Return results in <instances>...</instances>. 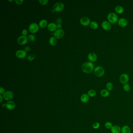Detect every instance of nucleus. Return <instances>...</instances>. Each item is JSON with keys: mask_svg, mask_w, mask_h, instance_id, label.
I'll return each instance as SVG.
<instances>
[{"mask_svg": "<svg viewBox=\"0 0 133 133\" xmlns=\"http://www.w3.org/2000/svg\"><path fill=\"white\" fill-rule=\"evenodd\" d=\"M94 69V64L91 62H87L84 63L81 66L82 70L86 73H91Z\"/></svg>", "mask_w": 133, "mask_h": 133, "instance_id": "obj_1", "label": "nucleus"}, {"mask_svg": "<svg viewBox=\"0 0 133 133\" xmlns=\"http://www.w3.org/2000/svg\"><path fill=\"white\" fill-rule=\"evenodd\" d=\"M107 18L108 21L111 24H116L118 21V18L117 15L114 13H111L108 14Z\"/></svg>", "mask_w": 133, "mask_h": 133, "instance_id": "obj_2", "label": "nucleus"}, {"mask_svg": "<svg viewBox=\"0 0 133 133\" xmlns=\"http://www.w3.org/2000/svg\"><path fill=\"white\" fill-rule=\"evenodd\" d=\"M94 73L98 77H102L105 74V70L101 66H97L95 67L94 70Z\"/></svg>", "mask_w": 133, "mask_h": 133, "instance_id": "obj_3", "label": "nucleus"}, {"mask_svg": "<svg viewBox=\"0 0 133 133\" xmlns=\"http://www.w3.org/2000/svg\"><path fill=\"white\" fill-rule=\"evenodd\" d=\"M120 81L121 84H127L129 81V75L126 73H123L120 76Z\"/></svg>", "mask_w": 133, "mask_h": 133, "instance_id": "obj_4", "label": "nucleus"}, {"mask_svg": "<svg viewBox=\"0 0 133 133\" xmlns=\"http://www.w3.org/2000/svg\"><path fill=\"white\" fill-rule=\"evenodd\" d=\"M39 26L38 24L33 23L30 24L29 26V30L32 33H35L38 31L39 29Z\"/></svg>", "mask_w": 133, "mask_h": 133, "instance_id": "obj_5", "label": "nucleus"}, {"mask_svg": "<svg viewBox=\"0 0 133 133\" xmlns=\"http://www.w3.org/2000/svg\"><path fill=\"white\" fill-rule=\"evenodd\" d=\"M64 34L63 30L62 29H58L54 32V36L55 38L57 39H60L63 38Z\"/></svg>", "mask_w": 133, "mask_h": 133, "instance_id": "obj_6", "label": "nucleus"}, {"mask_svg": "<svg viewBox=\"0 0 133 133\" xmlns=\"http://www.w3.org/2000/svg\"><path fill=\"white\" fill-rule=\"evenodd\" d=\"M64 4L60 2H57L56 4L54 6V9L55 12H60L64 9Z\"/></svg>", "mask_w": 133, "mask_h": 133, "instance_id": "obj_7", "label": "nucleus"}, {"mask_svg": "<svg viewBox=\"0 0 133 133\" xmlns=\"http://www.w3.org/2000/svg\"><path fill=\"white\" fill-rule=\"evenodd\" d=\"M28 42V37L26 36H20L17 39V42L19 45H24Z\"/></svg>", "mask_w": 133, "mask_h": 133, "instance_id": "obj_8", "label": "nucleus"}, {"mask_svg": "<svg viewBox=\"0 0 133 133\" xmlns=\"http://www.w3.org/2000/svg\"><path fill=\"white\" fill-rule=\"evenodd\" d=\"M91 20L87 17H83L80 20V23L82 26H87L91 24Z\"/></svg>", "mask_w": 133, "mask_h": 133, "instance_id": "obj_9", "label": "nucleus"}, {"mask_svg": "<svg viewBox=\"0 0 133 133\" xmlns=\"http://www.w3.org/2000/svg\"><path fill=\"white\" fill-rule=\"evenodd\" d=\"M102 27L104 30L108 31L111 30L112 26L108 21H104L102 23Z\"/></svg>", "mask_w": 133, "mask_h": 133, "instance_id": "obj_10", "label": "nucleus"}, {"mask_svg": "<svg viewBox=\"0 0 133 133\" xmlns=\"http://www.w3.org/2000/svg\"><path fill=\"white\" fill-rule=\"evenodd\" d=\"M27 55V52L24 50H19L16 52V56L18 58L24 59Z\"/></svg>", "mask_w": 133, "mask_h": 133, "instance_id": "obj_11", "label": "nucleus"}, {"mask_svg": "<svg viewBox=\"0 0 133 133\" xmlns=\"http://www.w3.org/2000/svg\"><path fill=\"white\" fill-rule=\"evenodd\" d=\"M3 97L5 100H10L13 97V93L11 91H8L4 94Z\"/></svg>", "mask_w": 133, "mask_h": 133, "instance_id": "obj_12", "label": "nucleus"}, {"mask_svg": "<svg viewBox=\"0 0 133 133\" xmlns=\"http://www.w3.org/2000/svg\"><path fill=\"white\" fill-rule=\"evenodd\" d=\"M117 23L119 26L121 27H125L128 24L127 20L123 18H121L118 20Z\"/></svg>", "mask_w": 133, "mask_h": 133, "instance_id": "obj_13", "label": "nucleus"}, {"mask_svg": "<svg viewBox=\"0 0 133 133\" xmlns=\"http://www.w3.org/2000/svg\"><path fill=\"white\" fill-rule=\"evenodd\" d=\"M88 59L91 62H94L97 60V56L94 53H90L88 55Z\"/></svg>", "mask_w": 133, "mask_h": 133, "instance_id": "obj_14", "label": "nucleus"}, {"mask_svg": "<svg viewBox=\"0 0 133 133\" xmlns=\"http://www.w3.org/2000/svg\"><path fill=\"white\" fill-rule=\"evenodd\" d=\"M121 128L118 125H115L113 126L111 129L112 133H120L121 132Z\"/></svg>", "mask_w": 133, "mask_h": 133, "instance_id": "obj_15", "label": "nucleus"}, {"mask_svg": "<svg viewBox=\"0 0 133 133\" xmlns=\"http://www.w3.org/2000/svg\"><path fill=\"white\" fill-rule=\"evenodd\" d=\"M47 29L51 32H55L57 30V25L54 23H50L47 26Z\"/></svg>", "mask_w": 133, "mask_h": 133, "instance_id": "obj_16", "label": "nucleus"}, {"mask_svg": "<svg viewBox=\"0 0 133 133\" xmlns=\"http://www.w3.org/2000/svg\"><path fill=\"white\" fill-rule=\"evenodd\" d=\"M6 107L9 110H12L15 107V104L13 101H9L6 103Z\"/></svg>", "mask_w": 133, "mask_h": 133, "instance_id": "obj_17", "label": "nucleus"}, {"mask_svg": "<svg viewBox=\"0 0 133 133\" xmlns=\"http://www.w3.org/2000/svg\"><path fill=\"white\" fill-rule=\"evenodd\" d=\"M90 100V96L87 94H83L81 96V100L82 102L84 103H87Z\"/></svg>", "mask_w": 133, "mask_h": 133, "instance_id": "obj_18", "label": "nucleus"}, {"mask_svg": "<svg viewBox=\"0 0 133 133\" xmlns=\"http://www.w3.org/2000/svg\"><path fill=\"white\" fill-rule=\"evenodd\" d=\"M100 95L102 97L104 98H106L108 97L110 95V91L107 89H103L102 90L100 93Z\"/></svg>", "mask_w": 133, "mask_h": 133, "instance_id": "obj_19", "label": "nucleus"}, {"mask_svg": "<svg viewBox=\"0 0 133 133\" xmlns=\"http://www.w3.org/2000/svg\"><path fill=\"white\" fill-rule=\"evenodd\" d=\"M121 133H131V129L127 125H124L121 128Z\"/></svg>", "mask_w": 133, "mask_h": 133, "instance_id": "obj_20", "label": "nucleus"}, {"mask_svg": "<svg viewBox=\"0 0 133 133\" xmlns=\"http://www.w3.org/2000/svg\"><path fill=\"white\" fill-rule=\"evenodd\" d=\"M115 10L116 13L118 14H121L124 12V9L122 6H117L115 7Z\"/></svg>", "mask_w": 133, "mask_h": 133, "instance_id": "obj_21", "label": "nucleus"}, {"mask_svg": "<svg viewBox=\"0 0 133 133\" xmlns=\"http://www.w3.org/2000/svg\"><path fill=\"white\" fill-rule=\"evenodd\" d=\"M49 43L51 46H54L56 45L57 44V40L56 38L54 37H51L50 38Z\"/></svg>", "mask_w": 133, "mask_h": 133, "instance_id": "obj_22", "label": "nucleus"}, {"mask_svg": "<svg viewBox=\"0 0 133 133\" xmlns=\"http://www.w3.org/2000/svg\"><path fill=\"white\" fill-rule=\"evenodd\" d=\"M47 24L48 23L47 20H42L39 21V26L41 28H44L47 26Z\"/></svg>", "mask_w": 133, "mask_h": 133, "instance_id": "obj_23", "label": "nucleus"}, {"mask_svg": "<svg viewBox=\"0 0 133 133\" xmlns=\"http://www.w3.org/2000/svg\"><path fill=\"white\" fill-rule=\"evenodd\" d=\"M90 27L93 29H97L99 27V25L97 23L94 21H91Z\"/></svg>", "mask_w": 133, "mask_h": 133, "instance_id": "obj_24", "label": "nucleus"}, {"mask_svg": "<svg viewBox=\"0 0 133 133\" xmlns=\"http://www.w3.org/2000/svg\"><path fill=\"white\" fill-rule=\"evenodd\" d=\"M96 91L94 90H90L87 93V94L89 95V96L91 97H94L96 95Z\"/></svg>", "mask_w": 133, "mask_h": 133, "instance_id": "obj_25", "label": "nucleus"}, {"mask_svg": "<svg viewBox=\"0 0 133 133\" xmlns=\"http://www.w3.org/2000/svg\"><path fill=\"white\" fill-rule=\"evenodd\" d=\"M107 90L108 91H111L114 88V85L111 82H108L106 84Z\"/></svg>", "mask_w": 133, "mask_h": 133, "instance_id": "obj_26", "label": "nucleus"}, {"mask_svg": "<svg viewBox=\"0 0 133 133\" xmlns=\"http://www.w3.org/2000/svg\"><path fill=\"white\" fill-rule=\"evenodd\" d=\"M112 126H113V125H112V123H111L109 121L106 122L105 124V127L107 129H108V130L111 129V128L112 127Z\"/></svg>", "mask_w": 133, "mask_h": 133, "instance_id": "obj_27", "label": "nucleus"}, {"mask_svg": "<svg viewBox=\"0 0 133 133\" xmlns=\"http://www.w3.org/2000/svg\"><path fill=\"white\" fill-rule=\"evenodd\" d=\"M123 89L125 91H129L131 89V87L129 84H126L123 85Z\"/></svg>", "mask_w": 133, "mask_h": 133, "instance_id": "obj_28", "label": "nucleus"}, {"mask_svg": "<svg viewBox=\"0 0 133 133\" xmlns=\"http://www.w3.org/2000/svg\"><path fill=\"white\" fill-rule=\"evenodd\" d=\"M28 39L30 42H34L36 40V37L34 35L30 34L28 36Z\"/></svg>", "mask_w": 133, "mask_h": 133, "instance_id": "obj_29", "label": "nucleus"}, {"mask_svg": "<svg viewBox=\"0 0 133 133\" xmlns=\"http://www.w3.org/2000/svg\"><path fill=\"white\" fill-rule=\"evenodd\" d=\"M100 124L98 122H95L93 124V127L94 129H98L100 127Z\"/></svg>", "mask_w": 133, "mask_h": 133, "instance_id": "obj_30", "label": "nucleus"}, {"mask_svg": "<svg viewBox=\"0 0 133 133\" xmlns=\"http://www.w3.org/2000/svg\"><path fill=\"white\" fill-rule=\"evenodd\" d=\"M35 58L34 55L31 54L29 55V56L27 57V59L30 61H31L32 60H33Z\"/></svg>", "mask_w": 133, "mask_h": 133, "instance_id": "obj_31", "label": "nucleus"}, {"mask_svg": "<svg viewBox=\"0 0 133 133\" xmlns=\"http://www.w3.org/2000/svg\"><path fill=\"white\" fill-rule=\"evenodd\" d=\"M39 2L42 5H45L48 3V0H39Z\"/></svg>", "mask_w": 133, "mask_h": 133, "instance_id": "obj_32", "label": "nucleus"}, {"mask_svg": "<svg viewBox=\"0 0 133 133\" xmlns=\"http://www.w3.org/2000/svg\"><path fill=\"white\" fill-rule=\"evenodd\" d=\"M15 2L16 4L18 5H21L24 2L23 0H15Z\"/></svg>", "mask_w": 133, "mask_h": 133, "instance_id": "obj_33", "label": "nucleus"}, {"mask_svg": "<svg viewBox=\"0 0 133 133\" xmlns=\"http://www.w3.org/2000/svg\"><path fill=\"white\" fill-rule=\"evenodd\" d=\"M27 33V30L26 29H23L21 31V33L22 34L23 36H26Z\"/></svg>", "mask_w": 133, "mask_h": 133, "instance_id": "obj_34", "label": "nucleus"}, {"mask_svg": "<svg viewBox=\"0 0 133 133\" xmlns=\"http://www.w3.org/2000/svg\"><path fill=\"white\" fill-rule=\"evenodd\" d=\"M4 89L2 87H0V94H2L4 93Z\"/></svg>", "mask_w": 133, "mask_h": 133, "instance_id": "obj_35", "label": "nucleus"}, {"mask_svg": "<svg viewBox=\"0 0 133 133\" xmlns=\"http://www.w3.org/2000/svg\"><path fill=\"white\" fill-rule=\"evenodd\" d=\"M62 19L60 18H58L57 20H56V22H57V24H61L62 23Z\"/></svg>", "mask_w": 133, "mask_h": 133, "instance_id": "obj_36", "label": "nucleus"}, {"mask_svg": "<svg viewBox=\"0 0 133 133\" xmlns=\"http://www.w3.org/2000/svg\"><path fill=\"white\" fill-rule=\"evenodd\" d=\"M30 47H28V46L26 47L25 48H24V50H25V51H26V52H27V51H29L30 50Z\"/></svg>", "mask_w": 133, "mask_h": 133, "instance_id": "obj_37", "label": "nucleus"}, {"mask_svg": "<svg viewBox=\"0 0 133 133\" xmlns=\"http://www.w3.org/2000/svg\"><path fill=\"white\" fill-rule=\"evenodd\" d=\"M62 26L60 24H58L57 25V28L58 29H60L61 28Z\"/></svg>", "mask_w": 133, "mask_h": 133, "instance_id": "obj_38", "label": "nucleus"}, {"mask_svg": "<svg viewBox=\"0 0 133 133\" xmlns=\"http://www.w3.org/2000/svg\"><path fill=\"white\" fill-rule=\"evenodd\" d=\"M0 99H1V100H0V102H1L2 100V97L1 95H0Z\"/></svg>", "mask_w": 133, "mask_h": 133, "instance_id": "obj_39", "label": "nucleus"}, {"mask_svg": "<svg viewBox=\"0 0 133 133\" xmlns=\"http://www.w3.org/2000/svg\"><path fill=\"white\" fill-rule=\"evenodd\" d=\"M51 12H52V13H54L55 12V10H54V9L51 10Z\"/></svg>", "mask_w": 133, "mask_h": 133, "instance_id": "obj_40", "label": "nucleus"}, {"mask_svg": "<svg viewBox=\"0 0 133 133\" xmlns=\"http://www.w3.org/2000/svg\"><path fill=\"white\" fill-rule=\"evenodd\" d=\"M6 107V105H5L4 104H2V107Z\"/></svg>", "mask_w": 133, "mask_h": 133, "instance_id": "obj_41", "label": "nucleus"}, {"mask_svg": "<svg viewBox=\"0 0 133 133\" xmlns=\"http://www.w3.org/2000/svg\"><path fill=\"white\" fill-rule=\"evenodd\" d=\"M14 1V0H8V1H9V2H13V1Z\"/></svg>", "mask_w": 133, "mask_h": 133, "instance_id": "obj_42", "label": "nucleus"}]
</instances>
